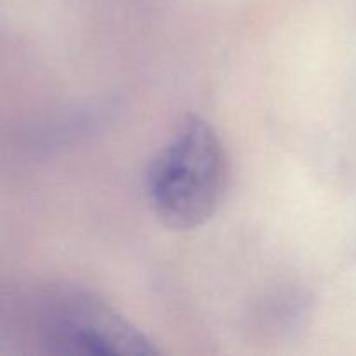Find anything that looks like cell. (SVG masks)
<instances>
[{
	"mask_svg": "<svg viewBox=\"0 0 356 356\" xmlns=\"http://www.w3.org/2000/svg\"><path fill=\"white\" fill-rule=\"evenodd\" d=\"M226 153L216 129L200 115H188L153 159L146 193L160 221L191 229L214 216L226 188Z\"/></svg>",
	"mask_w": 356,
	"mask_h": 356,
	"instance_id": "1",
	"label": "cell"
},
{
	"mask_svg": "<svg viewBox=\"0 0 356 356\" xmlns=\"http://www.w3.org/2000/svg\"><path fill=\"white\" fill-rule=\"evenodd\" d=\"M33 336L51 355H156L153 341L113 306L79 289H54L31 306Z\"/></svg>",
	"mask_w": 356,
	"mask_h": 356,
	"instance_id": "2",
	"label": "cell"
}]
</instances>
